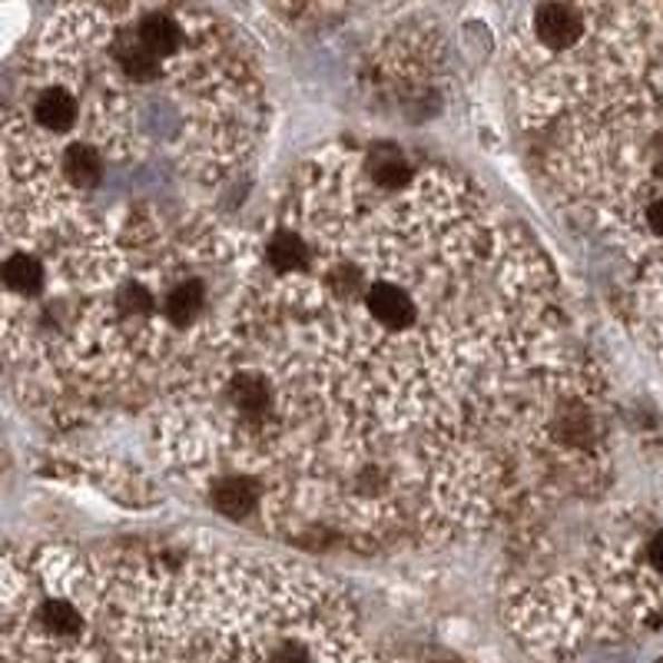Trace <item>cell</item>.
Wrapping results in <instances>:
<instances>
[{
	"mask_svg": "<svg viewBox=\"0 0 663 663\" xmlns=\"http://www.w3.org/2000/svg\"><path fill=\"white\" fill-rule=\"evenodd\" d=\"M530 27H534V37L540 47H547L550 53H567L584 43L587 17H584V10L567 7V3H544L534 10Z\"/></svg>",
	"mask_w": 663,
	"mask_h": 663,
	"instance_id": "cell-1",
	"label": "cell"
},
{
	"mask_svg": "<svg viewBox=\"0 0 663 663\" xmlns=\"http://www.w3.org/2000/svg\"><path fill=\"white\" fill-rule=\"evenodd\" d=\"M30 124L37 133L64 136L80 130V100L70 87L50 84L30 100Z\"/></svg>",
	"mask_w": 663,
	"mask_h": 663,
	"instance_id": "cell-2",
	"label": "cell"
},
{
	"mask_svg": "<svg viewBox=\"0 0 663 663\" xmlns=\"http://www.w3.org/2000/svg\"><path fill=\"white\" fill-rule=\"evenodd\" d=\"M206 312H209V292L206 282L196 275H183L163 292V322L169 329H193L199 319H206Z\"/></svg>",
	"mask_w": 663,
	"mask_h": 663,
	"instance_id": "cell-3",
	"label": "cell"
},
{
	"mask_svg": "<svg viewBox=\"0 0 663 663\" xmlns=\"http://www.w3.org/2000/svg\"><path fill=\"white\" fill-rule=\"evenodd\" d=\"M209 501L226 518H246L265 505L263 485L250 475H216L209 485Z\"/></svg>",
	"mask_w": 663,
	"mask_h": 663,
	"instance_id": "cell-4",
	"label": "cell"
},
{
	"mask_svg": "<svg viewBox=\"0 0 663 663\" xmlns=\"http://www.w3.org/2000/svg\"><path fill=\"white\" fill-rule=\"evenodd\" d=\"M136 33H139V40L159 57V60H176L183 50H186V30H183V23L173 17V13H166V10H146L139 20H136Z\"/></svg>",
	"mask_w": 663,
	"mask_h": 663,
	"instance_id": "cell-5",
	"label": "cell"
},
{
	"mask_svg": "<svg viewBox=\"0 0 663 663\" xmlns=\"http://www.w3.org/2000/svg\"><path fill=\"white\" fill-rule=\"evenodd\" d=\"M57 169H60V179L64 186H74V189H94L104 183V173H107V163H104V153L84 139L70 143L60 159H57Z\"/></svg>",
	"mask_w": 663,
	"mask_h": 663,
	"instance_id": "cell-6",
	"label": "cell"
},
{
	"mask_svg": "<svg viewBox=\"0 0 663 663\" xmlns=\"http://www.w3.org/2000/svg\"><path fill=\"white\" fill-rule=\"evenodd\" d=\"M0 279H3V292H7L10 299H33V295H40V292L47 289V282H50L47 265L40 263V256H33V253H27V250L7 256Z\"/></svg>",
	"mask_w": 663,
	"mask_h": 663,
	"instance_id": "cell-7",
	"label": "cell"
},
{
	"mask_svg": "<svg viewBox=\"0 0 663 663\" xmlns=\"http://www.w3.org/2000/svg\"><path fill=\"white\" fill-rule=\"evenodd\" d=\"M37 621H40L43 634L57 637V641H80V634H84V614L64 597H47L37 611Z\"/></svg>",
	"mask_w": 663,
	"mask_h": 663,
	"instance_id": "cell-8",
	"label": "cell"
},
{
	"mask_svg": "<svg viewBox=\"0 0 663 663\" xmlns=\"http://www.w3.org/2000/svg\"><path fill=\"white\" fill-rule=\"evenodd\" d=\"M641 220H644V226H647V233H651L654 240H663V199L647 203L644 213H641Z\"/></svg>",
	"mask_w": 663,
	"mask_h": 663,
	"instance_id": "cell-9",
	"label": "cell"
}]
</instances>
